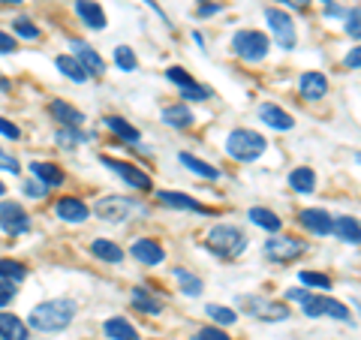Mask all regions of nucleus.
<instances>
[{"label":"nucleus","mask_w":361,"mask_h":340,"mask_svg":"<svg viewBox=\"0 0 361 340\" xmlns=\"http://www.w3.org/2000/svg\"><path fill=\"white\" fill-rule=\"evenodd\" d=\"M346 13V9H341V6H329V9H325V16H329V18H334V16H343Z\"/></svg>","instance_id":"53"},{"label":"nucleus","mask_w":361,"mask_h":340,"mask_svg":"<svg viewBox=\"0 0 361 340\" xmlns=\"http://www.w3.org/2000/svg\"><path fill=\"white\" fill-rule=\"evenodd\" d=\"M90 253H94L97 259H103V262H111V265L123 262V250H121V244L109 241V238H97V241L90 244Z\"/></svg>","instance_id":"24"},{"label":"nucleus","mask_w":361,"mask_h":340,"mask_svg":"<svg viewBox=\"0 0 361 340\" xmlns=\"http://www.w3.org/2000/svg\"><path fill=\"white\" fill-rule=\"evenodd\" d=\"M178 160L184 163V166H187L193 175L205 178V181H217V178H220L217 169H214L211 163H205V160H199V157H193V154H178Z\"/></svg>","instance_id":"30"},{"label":"nucleus","mask_w":361,"mask_h":340,"mask_svg":"<svg viewBox=\"0 0 361 340\" xmlns=\"http://www.w3.org/2000/svg\"><path fill=\"white\" fill-rule=\"evenodd\" d=\"M115 63L121 66V70L133 73L135 66H139V58H135V54H133L130 45H118V49H115Z\"/></svg>","instance_id":"39"},{"label":"nucleus","mask_w":361,"mask_h":340,"mask_svg":"<svg viewBox=\"0 0 361 340\" xmlns=\"http://www.w3.org/2000/svg\"><path fill=\"white\" fill-rule=\"evenodd\" d=\"M0 229L6 235H25L30 229V214L18 202H0Z\"/></svg>","instance_id":"9"},{"label":"nucleus","mask_w":361,"mask_h":340,"mask_svg":"<svg viewBox=\"0 0 361 340\" xmlns=\"http://www.w3.org/2000/svg\"><path fill=\"white\" fill-rule=\"evenodd\" d=\"M75 301L73 298H51V301H42L30 310V328L45 334H54V332H63L70 328V322L75 320Z\"/></svg>","instance_id":"1"},{"label":"nucleus","mask_w":361,"mask_h":340,"mask_svg":"<svg viewBox=\"0 0 361 340\" xmlns=\"http://www.w3.org/2000/svg\"><path fill=\"white\" fill-rule=\"evenodd\" d=\"M208 97H211V87L199 85V82H187V85H180V99H193V103H205Z\"/></svg>","instance_id":"36"},{"label":"nucleus","mask_w":361,"mask_h":340,"mask_svg":"<svg viewBox=\"0 0 361 340\" xmlns=\"http://www.w3.org/2000/svg\"><path fill=\"white\" fill-rule=\"evenodd\" d=\"M103 332H106L109 340H139V332H135L133 322L123 320V316H111V320H106Z\"/></svg>","instance_id":"21"},{"label":"nucleus","mask_w":361,"mask_h":340,"mask_svg":"<svg viewBox=\"0 0 361 340\" xmlns=\"http://www.w3.org/2000/svg\"><path fill=\"white\" fill-rule=\"evenodd\" d=\"M13 51H16V37L0 30V54H13Z\"/></svg>","instance_id":"45"},{"label":"nucleus","mask_w":361,"mask_h":340,"mask_svg":"<svg viewBox=\"0 0 361 340\" xmlns=\"http://www.w3.org/2000/svg\"><path fill=\"white\" fill-rule=\"evenodd\" d=\"M54 139H58V145H61V148L73 151L75 145H82V142L87 139V135H85L82 130H66V127H61V130H58V135H54Z\"/></svg>","instance_id":"37"},{"label":"nucleus","mask_w":361,"mask_h":340,"mask_svg":"<svg viewBox=\"0 0 361 340\" xmlns=\"http://www.w3.org/2000/svg\"><path fill=\"white\" fill-rule=\"evenodd\" d=\"M268 49H271V42L262 30H238L232 37V51L247 63H259L268 54Z\"/></svg>","instance_id":"4"},{"label":"nucleus","mask_w":361,"mask_h":340,"mask_svg":"<svg viewBox=\"0 0 361 340\" xmlns=\"http://www.w3.org/2000/svg\"><path fill=\"white\" fill-rule=\"evenodd\" d=\"M331 235H337L343 244H358L361 241V229H358V220L355 217H334L331 220Z\"/></svg>","instance_id":"22"},{"label":"nucleus","mask_w":361,"mask_h":340,"mask_svg":"<svg viewBox=\"0 0 361 340\" xmlns=\"http://www.w3.org/2000/svg\"><path fill=\"white\" fill-rule=\"evenodd\" d=\"M283 4H289L292 9H307V4H310V0H283Z\"/></svg>","instance_id":"52"},{"label":"nucleus","mask_w":361,"mask_h":340,"mask_svg":"<svg viewBox=\"0 0 361 340\" xmlns=\"http://www.w3.org/2000/svg\"><path fill=\"white\" fill-rule=\"evenodd\" d=\"M322 4H331V0H322Z\"/></svg>","instance_id":"57"},{"label":"nucleus","mask_w":361,"mask_h":340,"mask_svg":"<svg viewBox=\"0 0 361 340\" xmlns=\"http://www.w3.org/2000/svg\"><path fill=\"white\" fill-rule=\"evenodd\" d=\"M205 247L220 259H235V256H241L247 250V235H244V229H238V226L220 223L208 232Z\"/></svg>","instance_id":"2"},{"label":"nucleus","mask_w":361,"mask_h":340,"mask_svg":"<svg viewBox=\"0 0 361 340\" xmlns=\"http://www.w3.org/2000/svg\"><path fill=\"white\" fill-rule=\"evenodd\" d=\"M265 18H268V28H271V33H274V40H277V45L283 51H292L295 49V25H292V18L283 13V9H277V6H268L265 9Z\"/></svg>","instance_id":"8"},{"label":"nucleus","mask_w":361,"mask_h":340,"mask_svg":"<svg viewBox=\"0 0 361 340\" xmlns=\"http://www.w3.org/2000/svg\"><path fill=\"white\" fill-rule=\"evenodd\" d=\"M259 121L268 123V127H271V130H277V133H289L292 127H295V121H292L289 111H283V109L274 106V103L259 106Z\"/></svg>","instance_id":"18"},{"label":"nucleus","mask_w":361,"mask_h":340,"mask_svg":"<svg viewBox=\"0 0 361 340\" xmlns=\"http://www.w3.org/2000/svg\"><path fill=\"white\" fill-rule=\"evenodd\" d=\"M130 256L142 265H160L166 259V250L160 247V241H154V238H139V241H133Z\"/></svg>","instance_id":"11"},{"label":"nucleus","mask_w":361,"mask_h":340,"mask_svg":"<svg viewBox=\"0 0 361 340\" xmlns=\"http://www.w3.org/2000/svg\"><path fill=\"white\" fill-rule=\"evenodd\" d=\"M247 217H250L259 229H265V232H280V226H283V220H280L271 208H250L247 211Z\"/></svg>","instance_id":"31"},{"label":"nucleus","mask_w":361,"mask_h":340,"mask_svg":"<svg viewBox=\"0 0 361 340\" xmlns=\"http://www.w3.org/2000/svg\"><path fill=\"white\" fill-rule=\"evenodd\" d=\"M331 214L325 211V208H304L301 214H298V223L304 226L307 232H313V235H331Z\"/></svg>","instance_id":"13"},{"label":"nucleus","mask_w":361,"mask_h":340,"mask_svg":"<svg viewBox=\"0 0 361 340\" xmlns=\"http://www.w3.org/2000/svg\"><path fill=\"white\" fill-rule=\"evenodd\" d=\"M298 94L304 99H310V103H316V99H322L325 94H329V78H325L322 73L316 70H307L298 75Z\"/></svg>","instance_id":"12"},{"label":"nucleus","mask_w":361,"mask_h":340,"mask_svg":"<svg viewBox=\"0 0 361 340\" xmlns=\"http://www.w3.org/2000/svg\"><path fill=\"white\" fill-rule=\"evenodd\" d=\"M358 18H361V13H358V6H353L349 9V16H346V33L353 40H358V33H361V28H358Z\"/></svg>","instance_id":"43"},{"label":"nucleus","mask_w":361,"mask_h":340,"mask_svg":"<svg viewBox=\"0 0 361 340\" xmlns=\"http://www.w3.org/2000/svg\"><path fill=\"white\" fill-rule=\"evenodd\" d=\"M70 45H73V51H75L73 58L85 66L87 75H103V73H106V61L94 51V45H87V42H82V40H73Z\"/></svg>","instance_id":"14"},{"label":"nucleus","mask_w":361,"mask_h":340,"mask_svg":"<svg viewBox=\"0 0 361 340\" xmlns=\"http://www.w3.org/2000/svg\"><path fill=\"white\" fill-rule=\"evenodd\" d=\"M75 13H78V18L85 21V28H90V30H103L106 28V13H103V6H99L97 0H75Z\"/></svg>","instance_id":"19"},{"label":"nucleus","mask_w":361,"mask_h":340,"mask_svg":"<svg viewBox=\"0 0 361 340\" xmlns=\"http://www.w3.org/2000/svg\"><path fill=\"white\" fill-rule=\"evenodd\" d=\"M223 9V4H211V0H202V6L196 9V16L199 18H208V16H214V13H220Z\"/></svg>","instance_id":"47"},{"label":"nucleus","mask_w":361,"mask_h":340,"mask_svg":"<svg viewBox=\"0 0 361 340\" xmlns=\"http://www.w3.org/2000/svg\"><path fill=\"white\" fill-rule=\"evenodd\" d=\"M25 277H27V268L21 265V262H16V259H0V280L18 283V280H25Z\"/></svg>","instance_id":"34"},{"label":"nucleus","mask_w":361,"mask_h":340,"mask_svg":"<svg viewBox=\"0 0 361 340\" xmlns=\"http://www.w3.org/2000/svg\"><path fill=\"white\" fill-rule=\"evenodd\" d=\"M45 190H49V187L37 184V181H27V184H25V193H27L30 199H42V196H45Z\"/></svg>","instance_id":"49"},{"label":"nucleus","mask_w":361,"mask_h":340,"mask_svg":"<svg viewBox=\"0 0 361 340\" xmlns=\"http://www.w3.org/2000/svg\"><path fill=\"white\" fill-rule=\"evenodd\" d=\"M54 66H58V70H61L66 78H70V82H78V85H82V82H87V78H90L87 70L73 58V54H58V58H54Z\"/></svg>","instance_id":"26"},{"label":"nucleus","mask_w":361,"mask_h":340,"mask_svg":"<svg viewBox=\"0 0 361 340\" xmlns=\"http://www.w3.org/2000/svg\"><path fill=\"white\" fill-rule=\"evenodd\" d=\"M0 169H6V172H18V160H16V157L13 154H4V151H0Z\"/></svg>","instance_id":"48"},{"label":"nucleus","mask_w":361,"mask_h":340,"mask_svg":"<svg viewBox=\"0 0 361 340\" xmlns=\"http://www.w3.org/2000/svg\"><path fill=\"white\" fill-rule=\"evenodd\" d=\"M268 148V142H265V135H259L253 130H232L229 133V139H226V154L232 157V160H238V163H253L259 160V157L265 154Z\"/></svg>","instance_id":"3"},{"label":"nucleus","mask_w":361,"mask_h":340,"mask_svg":"<svg viewBox=\"0 0 361 340\" xmlns=\"http://www.w3.org/2000/svg\"><path fill=\"white\" fill-rule=\"evenodd\" d=\"M54 214L66 223H85L90 217V208L78 196H63V199L54 202Z\"/></svg>","instance_id":"15"},{"label":"nucleus","mask_w":361,"mask_h":340,"mask_svg":"<svg viewBox=\"0 0 361 340\" xmlns=\"http://www.w3.org/2000/svg\"><path fill=\"white\" fill-rule=\"evenodd\" d=\"M193 111H190L184 103H175V106H166L163 109V123H169V127H175V130H187V127H193Z\"/></svg>","instance_id":"23"},{"label":"nucleus","mask_w":361,"mask_h":340,"mask_svg":"<svg viewBox=\"0 0 361 340\" xmlns=\"http://www.w3.org/2000/svg\"><path fill=\"white\" fill-rule=\"evenodd\" d=\"M157 199L169 208H180V211H193V214H214L211 208H205L202 202H196L187 193H175V190H157Z\"/></svg>","instance_id":"16"},{"label":"nucleus","mask_w":361,"mask_h":340,"mask_svg":"<svg viewBox=\"0 0 361 340\" xmlns=\"http://www.w3.org/2000/svg\"><path fill=\"white\" fill-rule=\"evenodd\" d=\"M13 30L18 33L21 40H39V28L33 25L30 18H25V16H21V18H16V21H13Z\"/></svg>","instance_id":"40"},{"label":"nucleus","mask_w":361,"mask_h":340,"mask_svg":"<svg viewBox=\"0 0 361 340\" xmlns=\"http://www.w3.org/2000/svg\"><path fill=\"white\" fill-rule=\"evenodd\" d=\"M49 111H51V118L66 130H82V123H85L82 111H78L75 106H70V103H63V99H51Z\"/></svg>","instance_id":"17"},{"label":"nucleus","mask_w":361,"mask_h":340,"mask_svg":"<svg viewBox=\"0 0 361 340\" xmlns=\"http://www.w3.org/2000/svg\"><path fill=\"white\" fill-rule=\"evenodd\" d=\"M289 187L295 193H313L316 190V172L310 166H298L289 172Z\"/></svg>","instance_id":"27"},{"label":"nucleus","mask_w":361,"mask_h":340,"mask_svg":"<svg viewBox=\"0 0 361 340\" xmlns=\"http://www.w3.org/2000/svg\"><path fill=\"white\" fill-rule=\"evenodd\" d=\"M0 340H27V325L13 313H0Z\"/></svg>","instance_id":"25"},{"label":"nucleus","mask_w":361,"mask_h":340,"mask_svg":"<svg viewBox=\"0 0 361 340\" xmlns=\"http://www.w3.org/2000/svg\"><path fill=\"white\" fill-rule=\"evenodd\" d=\"M0 87H9V82H6V78H4V75H0Z\"/></svg>","instance_id":"54"},{"label":"nucleus","mask_w":361,"mask_h":340,"mask_svg":"<svg viewBox=\"0 0 361 340\" xmlns=\"http://www.w3.org/2000/svg\"><path fill=\"white\" fill-rule=\"evenodd\" d=\"M4 193H6V184H4V181H0V196H4Z\"/></svg>","instance_id":"55"},{"label":"nucleus","mask_w":361,"mask_h":340,"mask_svg":"<svg viewBox=\"0 0 361 340\" xmlns=\"http://www.w3.org/2000/svg\"><path fill=\"white\" fill-rule=\"evenodd\" d=\"M103 123H106V130H111L118 135V139H123V142H130V145H135L142 139L139 135V130L133 127V123H127L123 118H118V115H109V118H103Z\"/></svg>","instance_id":"28"},{"label":"nucleus","mask_w":361,"mask_h":340,"mask_svg":"<svg viewBox=\"0 0 361 340\" xmlns=\"http://www.w3.org/2000/svg\"><path fill=\"white\" fill-rule=\"evenodd\" d=\"M0 133H4L6 139H21V130L16 127L13 121H6V118H0Z\"/></svg>","instance_id":"46"},{"label":"nucleus","mask_w":361,"mask_h":340,"mask_svg":"<svg viewBox=\"0 0 361 340\" xmlns=\"http://www.w3.org/2000/svg\"><path fill=\"white\" fill-rule=\"evenodd\" d=\"M30 172H33V178H37L42 187H58V184H63V169L54 166V163L33 160L30 163Z\"/></svg>","instance_id":"20"},{"label":"nucleus","mask_w":361,"mask_h":340,"mask_svg":"<svg viewBox=\"0 0 361 340\" xmlns=\"http://www.w3.org/2000/svg\"><path fill=\"white\" fill-rule=\"evenodd\" d=\"M196 340H229V334L220 332V328H214V325H205L202 332L196 334Z\"/></svg>","instance_id":"44"},{"label":"nucleus","mask_w":361,"mask_h":340,"mask_svg":"<svg viewBox=\"0 0 361 340\" xmlns=\"http://www.w3.org/2000/svg\"><path fill=\"white\" fill-rule=\"evenodd\" d=\"M175 277H178V283H180V292H184V296H190V298L202 296V289H205L202 277H196L193 271H187V268H178V271H175Z\"/></svg>","instance_id":"32"},{"label":"nucleus","mask_w":361,"mask_h":340,"mask_svg":"<svg viewBox=\"0 0 361 340\" xmlns=\"http://www.w3.org/2000/svg\"><path fill=\"white\" fill-rule=\"evenodd\" d=\"M99 163H103L109 172H115L121 181H127L133 190H142V193L151 190V178L145 175L139 166H133V163H127V160H118V157H109V154L99 157Z\"/></svg>","instance_id":"7"},{"label":"nucleus","mask_w":361,"mask_h":340,"mask_svg":"<svg viewBox=\"0 0 361 340\" xmlns=\"http://www.w3.org/2000/svg\"><path fill=\"white\" fill-rule=\"evenodd\" d=\"M304 250H307V244L295 235H277L265 241V259L271 262H295L298 256H304Z\"/></svg>","instance_id":"6"},{"label":"nucleus","mask_w":361,"mask_h":340,"mask_svg":"<svg viewBox=\"0 0 361 340\" xmlns=\"http://www.w3.org/2000/svg\"><path fill=\"white\" fill-rule=\"evenodd\" d=\"M94 211L99 214V220H106V223H127L133 214H145V208L135 205V202L127 199V196H106V199H99Z\"/></svg>","instance_id":"5"},{"label":"nucleus","mask_w":361,"mask_h":340,"mask_svg":"<svg viewBox=\"0 0 361 340\" xmlns=\"http://www.w3.org/2000/svg\"><path fill=\"white\" fill-rule=\"evenodd\" d=\"M322 316H331V320H341V322H349L353 320V313L343 301H337L331 296H322Z\"/></svg>","instance_id":"33"},{"label":"nucleus","mask_w":361,"mask_h":340,"mask_svg":"<svg viewBox=\"0 0 361 340\" xmlns=\"http://www.w3.org/2000/svg\"><path fill=\"white\" fill-rule=\"evenodd\" d=\"M13 298H16V283L13 280H0V308L13 304Z\"/></svg>","instance_id":"42"},{"label":"nucleus","mask_w":361,"mask_h":340,"mask_svg":"<svg viewBox=\"0 0 361 340\" xmlns=\"http://www.w3.org/2000/svg\"><path fill=\"white\" fill-rule=\"evenodd\" d=\"M298 280L304 283V286H313V289H331V277L319 274V271H301Z\"/></svg>","instance_id":"38"},{"label":"nucleus","mask_w":361,"mask_h":340,"mask_svg":"<svg viewBox=\"0 0 361 340\" xmlns=\"http://www.w3.org/2000/svg\"><path fill=\"white\" fill-rule=\"evenodd\" d=\"M0 4H21V0H0Z\"/></svg>","instance_id":"56"},{"label":"nucleus","mask_w":361,"mask_h":340,"mask_svg":"<svg viewBox=\"0 0 361 340\" xmlns=\"http://www.w3.org/2000/svg\"><path fill=\"white\" fill-rule=\"evenodd\" d=\"M241 304L259 320H268V322H283L289 320V308L286 304H277V301H265V298H241Z\"/></svg>","instance_id":"10"},{"label":"nucleus","mask_w":361,"mask_h":340,"mask_svg":"<svg viewBox=\"0 0 361 340\" xmlns=\"http://www.w3.org/2000/svg\"><path fill=\"white\" fill-rule=\"evenodd\" d=\"M361 49H353V51H349L346 54V66H349V70H358V63H361V54H358Z\"/></svg>","instance_id":"50"},{"label":"nucleus","mask_w":361,"mask_h":340,"mask_svg":"<svg viewBox=\"0 0 361 340\" xmlns=\"http://www.w3.org/2000/svg\"><path fill=\"white\" fill-rule=\"evenodd\" d=\"M166 78H169V82H172V85H187V82H193V75H190L187 70H184V66H169V70H166Z\"/></svg>","instance_id":"41"},{"label":"nucleus","mask_w":361,"mask_h":340,"mask_svg":"<svg viewBox=\"0 0 361 340\" xmlns=\"http://www.w3.org/2000/svg\"><path fill=\"white\" fill-rule=\"evenodd\" d=\"M205 313H208L217 325H235V322H238V313H235L232 308H223V304H208Z\"/></svg>","instance_id":"35"},{"label":"nucleus","mask_w":361,"mask_h":340,"mask_svg":"<svg viewBox=\"0 0 361 340\" xmlns=\"http://www.w3.org/2000/svg\"><path fill=\"white\" fill-rule=\"evenodd\" d=\"M307 296H310L307 289H289V292H286V298H289V301H304Z\"/></svg>","instance_id":"51"},{"label":"nucleus","mask_w":361,"mask_h":340,"mask_svg":"<svg viewBox=\"0 0 361 340\" xmlns=\"http://www.w3.org/2000/svg\"><path fill=\"white\" fill-rule=\"evenodd\" d=\"M130 301H133V308H135V310H142V313H151V316L163 313V304L157 301L145 286H135V289H133V296H130Z\"/></svg>","instance_id":"29"}]
</instances>
